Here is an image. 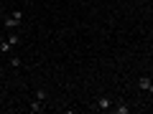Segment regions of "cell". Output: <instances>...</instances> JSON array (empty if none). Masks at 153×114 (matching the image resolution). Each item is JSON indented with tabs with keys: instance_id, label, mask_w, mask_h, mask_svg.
Listing matches in <instances>:
<instances>
[{
	"instance_id": "9c48e42d",
	"label": "cell",
	"mask_w": 153,
	"mask_h": 114,
	"mask_svg": "<svg viewBox=\"0 0 153 114\" xmlns=\"http://www.w3.org/2000/svg\"><path fill=\"white\" fill-rule=\"evenodd\" d=\"M3 41H5V33H3V31H0V43H3Z\"/></svg>"
},
{
	"instance_id": "8992f818",
	"label": "cell",
	"mask_w": 153,
	"mask_h": 114,
	"mask_svg": "<svg viewBox=\"0 0 153 114\" xmlns=\"http://www.w3.org/2000/svg\"><path fill=\"white\" fill-rule=\"evenodd\" d=\"M115 112H117V114H130V107H125V104H117V107H115Z\"/></svg>"
},
{
	"instance_id": "6da1fadb",
	"label": "cell",
	"mask_w": 153,
	"mask_h": 114,
	"mask_svg": "<svg viewBox=\"0 0 153 114\" xmlns=\"http://www.w3.org/2000/svg\"><path fill=\"white\" fill-rule=\"evenodd\" d=\"M94 107H97L100 112H107V109L112 107V99H110V96H97V102H94Z\"/></svg>"
},
{
	"instance_id": "52a82bcc",
	"label": "cell",
	"mask_w": 153,
	"mask_h": 114,
	"mask_svg": "<svg viewBox=\"0 0 153 114\" xmlns=\"http://www.w3.org/2000/svg\"><path fill=\"white\" fill-rule=\"evenodd\" d=\"M36 99H41V102H46V89H38V91H36Z\"/></svg>"
},
{
	"instance_id": "ba28073f",
	"label": "cell",
	"mask_w": 153,
	"mask_h": 114,
	"mask_svg": "<svg viewBox=\"0 0 153 114\" xmlns=\"http://www.w3.org/2000/svg\"><path fill=\"white\" fill-rule=\"evenodd\" d=\"M10 66H16V69H18V66H21V58H18V56H13V58H10Z\"/></svg>"
},
{
	"instance_id": "5b68a950",
	"label": "cell",
	"mask_w": 153,
	"mask_h": 114,
	"mask_svg": "<svg viewBox=\"0 0 153 114\" xmlns=\"http://www.w3.org/2000/svg\"><path fill=\"white\" fill-rule=\"evenodd\" d=\"M8 15H10L13 20H16L18 26H21V20H23V10H21V8H16V10H10V13H8Z\"/></svg>"
},
{
	"instance_id": "277c9868",
	"label": "cell",
	"mask_w": 153,
	"mask_h": 114,
	"mask_svg": "<svg viewBox=\"0 0 153 114\" xmlns=\"http://www.w3.org/2000/svg\"><path fill=\"white\" fill-rule=\"evenodd\" d=\"M5 41H8V43H10V46H18V43H21V36H18L16 31H8V36H5Z\"/></svg>"
},
{
	"instance_id": "3957f363",
	"label": "cell",
	"mask_w": 153,
	"mask_h": 114,
	"mask_svg": "<svg viewBox=\"0 0 153 114\" xmlns=\"http://www.w3.org/2000/svg\"><path fill=\"white\" fill-rule=\"evenodd\" d=\"M138 89H143V91H153V81L148 79V76H140V79H138Z\"/></svg>"
},
{
	"instance_id": "7a4b0ae2",
	"label": "cell",
	"mask_w": 153,
	"mask_h": 114,
	"mask_svg": "<svg viewBox=\"0 0 153 114\" xmlns=\"http://www.w3.org/2000/svg\"><path fill=\"white\" fill-rule=\"evenodd\" d=\"M28 109H31V114H41V112L46 109V102H41V99H33Z\"/></svg>"
},
{
	"instance_id": "30bf717a",
	"label": "cell",
	"mask_w": 153,
	"mask_h": 114,
	"mask_svg": "<svg viewBox=\"0 0 153 114\" xmlns=\"http://www.w3.org/2000/svg\"><path fill=\"white\" fill-rule=\"evenodd\" d=\"M76 3H84V0H76Z\"/></svg>"
}]
</instances>
